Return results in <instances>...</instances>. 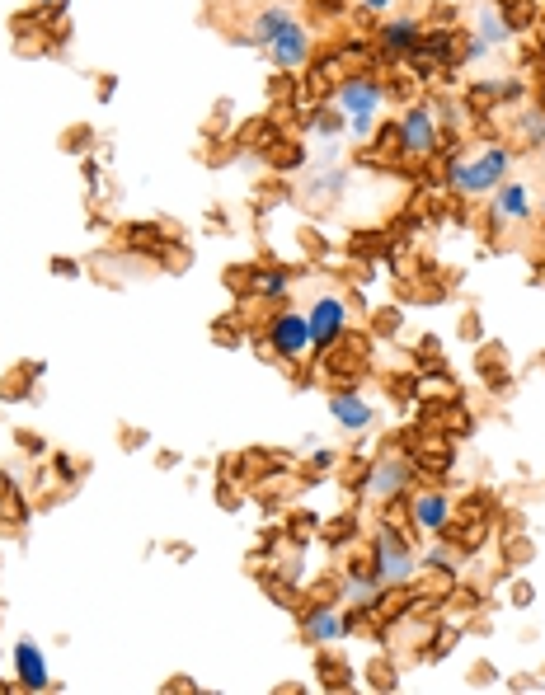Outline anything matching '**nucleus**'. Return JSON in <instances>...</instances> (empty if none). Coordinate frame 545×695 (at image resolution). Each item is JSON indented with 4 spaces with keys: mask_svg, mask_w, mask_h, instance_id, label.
<instances>
[{
    "mask_svg": "<svg viewBox=\"0 0 545 695\" xmlns=\"http://www.w3.org/2000/svg\"><path fill=\"white\" fill-rule=\"evenodd\" d=\"M386 80L372 76V71H348V76L334 85V109L343 113L348 123V137L367 141L381 123V109H386Z\"/></svg>",
    "mask_w": 545,
    "mask_h": 695,
    "instance_id": "nucleus-1",
    "label": "nucleus"
},
{
    "mask_svg": "<svg viewBox=\"0 0 545 695\" xmlns=\"http://www.w3.org/2000/svg\"><path fill=\"white\" fill-rule=\"evenodd\" d=\"M508 170H513V151L489 141L470 160H456V155L447 160V188L461 193V198H484V193H494L508 179Z\"/></svg>",
    "mask_w": 545,
    "mask_h": 695,
    "instance_id": "nucleus-2",
    "label": "nucleus"
},
{
    "mask_svg": "<svg viewBox=\"0 0 545 695\" xmlns=\"http://www.w3.org/2000/svg\"><path fill=\"white\" fill-rule=\"evenodd\" d=\"M414 573H419V550L405 541L400 526H381V531H376V555H372L376 587H381V592L405 587V583H414Z\"/></svg>",
    "mask_w": 545,
    "mask_h": 695,
    "instance_id": "nucleus-3",
    "label": "nucleus"
},
{
    "mask_svg": "<svg viewBox=\"0 0 545 695\" xmlns=\"http://www.w3.org/2000/svg\"><path fill=\"white\" fill-rule=\"evenodd\" d=\"M395 127H400V155L405 160H433L437 146H442V127H437L433 104H409Z\"/></svg>",
    "mask_w": 545,
    "mask_h": 695,
    "instance_id": "nucleus-4",
    "label": "nucleus"
},
{
    "mask_svg": "<svg viewBox=\"0 0 545 695\" xmlns=\"http://www.w3.org/2000/svg\"><path fill=\"white\" fill-rule=\"evenodd\" d=\"M306 325H311V353H334L348 334V301L343 296H320L311 301V315H306Z\"/></svg>",
    "mask_w": 545,
    "mask_h": 695,
    "instance_id": "nucleus-5",
    "label": "nucleus"
},
{
    "mask_svg": "<svg viewBox=\"0 0 545 695\" xmlns=\"http://www.w3.org/2000/svg\"><path fill=\"white\" fill-rule=\"evenodd\" d=\"M264 339H268V353L282 357V362H301V357L311 353V325H306L301 310H278L268 320Z\"/></svg>",
    "mask_w": 545,
    "mask_h": 695,
    "instance_id": "nucleus-6",
    "label": "nucleus"
},
{
    "mask_svg": "<svg viewBox=\"0 0 545 695\" xmlns=\"http://www.w3.org/2000/svg\"><path fill=\"white\" fill-rule=\"evenodd\" d=\"M268 52V62L278 66L282 76H296V71H306L311 66V57H315V38H311V29L301 24V19H292L287 29L273 38V43L264 47Z\"/></svg>",
    "mask_w": 545,
    "mask_h": 695,
    "instance_id": "nucleus-7",
    "label": "nucleus"
},
{
    "mask_svg": "<svg viewBox=\"0 0 545 695\" xmlns=\"http://www.w3.org/2000/svg\"><path fill=\"white\" fill-rule=\"evenodd\" d=\"M409 479H414V465L405 456H381L372 461V470L362 475V494L376 498V503H395V498L409 489Z\"/></svg>",
    "mask_w": 545,
    "mask_h": 695,
    "instance_id": "nucleus-8",
    "label": "nucleus"
},
{
    "mask_svg": "<svg viewBox=\"0 0 545 695\" xmlns=\"http://www.w3.org/2000/svg\"><path fill=\"white\" fill-rule=\"evenodd\" d=\"M423 24L414 15H395V19H381V29L372 33L376 47H381V57L386 62H400V57H414L423 47Z\"/></svg>",
    "mask_w": 545,
    "mask_h": 695,
    "instance_id": "nucleus-9",
    "label": "nucleus"
},
{
    "mask_svg": "<svg viewBox=\"0 0 545 695\" xmlns=\"http://www.w3.org/2000/svg\"><path fill=\"white\" fill-rule=\"evenodd\" d=\"M452 498L437 494V489H419L414 503H409V517H414V531L419 536H447L452 531Z\"/></svg>",
    "mask_w": 545,
    "mask_h": 695,
    "instance_id": "nucleus-10",
    "label": "nucleus"
},
{
    "mask_svg": "<svg viewBox=\"0 0 545 695\" xmlns=\"http://www.w3.org/2000/svg\"><path fill=\"white\" fill-rule=\"evenodd\" d=\"M292 19H296L292 5L268 0V5H259V10H254V19L245 24V33H240V43H245V47H268L282 29H287V24H292Z\"/></svg>",
    "mask_w": 545,
    "mask_h": 695,
    "instance_id": "nucleus-11",
    "label": "nucleus"
},
{
    "mask_svg": "<svg viewBox=\"0 0 545 695\" xmlns=\"http://www.w3.org/2000/svg\"><path fill=\"white\" fill-rule=\"evenodd\" d=\"M348 630H353V616H339L334 602H320L315 611H306V620H301L306 644H339V639H348Z\"/></svg>",
    "mask_w": 545,
    "mask_h": 695,
    "instance_id": "nucleus-12",
    "label": "nucleus"
},
{
    "mask_svg": "<svg viewBox=\"0 0 545 695\" xmlns=\"http://www.w3.org/2000/svg\"><path fill=\"white\" fill-rule=\"evenodd\" d=\"M489 212H494V221H513V226H527L531 221V188L517 184V179H503L499 188H494V202H489Z\"/></svg>",
    "mask_w": 545,
    "mask_h": 695,
    "instance_id": "nucleus-13",
    "label": "nucleus"
},
{
    "mask_svg": "<svg viewBox=\"0 0 545 695\" xmlns=\"http://www.w3.org/2000/svg\"><path fill=\"white\" fill-rule=\"evenodd\" d=\"M329 414H334V423L348 428V433H367V428H372V418H376V409L362 400L358 390H334V395H329Z\"/></svg>",
    "mask_w": 545,
    "mask_h": 695,
    "instance_id": "nucleus-14",
    "label": "nucleus"
},
{
    "mask_svg": "<svg viewBox=\"0 0 545 695\" xmlns=\"http://www.w3.org/2000/svg\"><path fill=\"white\" fill-rule=\"evenodd\" d=\"M15 677L24 691H47V686H52V681H47V658L33 639H19L15 644Z\"/></svg>",
    "mask_w": 545,
    "mask_h": 695,
    "instance_id": "nucleus-15",
    "label": "nucleus"
},
{
    "mask_svg": "<svg viewBox=\"0 0 545 695\" xmlns=\"http://www.w3.org/2000/svg\"><path fill=\"white\" fill-rule=\"evenodd\" d=\"M343 184H348V170H343V165H311V179H306V188H301V198L306 202H334Z\"/></svg>",
    "mask_w": 545,
    "mask_h": 695,
    "instance_id": "nucleus-16",
    "label": "nucleus"
},
{
    "mask_svg": "<svg viewBox=\"0 0 545 695\" xmlns=\"http://www.w3.org/2000/svg\"><path fill=\"white\" fill-rule=\"evenodd\" d=\"M513 24H508V15H503L499 5H484L480 15H475V33H470V38H475V43H484L489 47V52H494V47H503L508 43V38H513Z\"/></svg>",
    "mask_w": 545,
    "mask_h": 695,
    "instance_id": "nucleus-17",
    "label": "nucleus"
},
{
    "mask_svg": "<svg viewBox=\"0 0 545 695\" xmlns=\"http://www.w3.org/2000/svg\"><path fill=\"white\" fill-rule=\"evenodd\" d=\"M287 287H292L287 268H259L254 273V296L259 301H287Z\"/></svg>",
    "mask_w": 545,
    "mask_h": 695,
    "instance_id": "nucleus-18",
    "label": "nucleus"
},
{
    "mask_svg": "<svg viewBox=\"0 0 545 695\" xmlns=\"http://www.w3.org/2000/svg\"><path fill=\"white\" fill-rule=\"evenodd\" d=\"M372 137H376L372 160H395V155H400V127H395V123H386V127L376 123Z\"/></svg>",
    "mask_w": 545,
    "mask_h": 695,
    "instance_id": "nucleus-19",
    "label": "nucleus"
},
{
    "mask_svg": "<svg viewBox=\"0 0 545 695\" xmlns=\"http://www.w3.org/2000/svg\"><path fill=\"white\" fill-rule=\"evenodd\" d=\"M452 559H456L452 545H447V541H437V545H428V550L419 555V569H423V573H428V569H456Z\"/></svg>",
    "mask_w": 545,
    "mask_h": 695,
    "instance_id": "nucleus-20",
    "label": "nucleus"
},
{
    "mask_svg": "<svg viewBox=\"0 0 545 695\" xmlns=\"http://www.w3.org/2000/svg\"><path fill=\"white\" fill-rule=\"evenodd\" d=\"M522 137L531 141V146H541L545 141V113L536 109V113H522Z\"/></svg>",
    "mask_w": 545,
    "mask_h": 695,
    "instance_id": "nucleus-21",
    "label": "nucleus"
},
{
    "mask_svg": "<svg viewBox=\"0 0 545 695\" xmlns=\"http://www.w3.org/2000/svg\"><path fill=\"white\" fill-rule=\"evenodd\" d=\"M372 686H376V691H395V672H390L386 663H376L372 667Z\"/></svg>",
    "mask_w": 545,
    "mask_h": 695,
    "instance_id": "nucleus-22",
    "label": "nucleus"
},
{
    "mask_svg": "<svg viewBox=\"0 0 545 695\" xmlns=\"http://www.w3.org/2000/svg\"><path fill=\"white\" fill-rule=\"evenodd\" d=\"M531 597H536V592H531V583H513V606H517V611H527Z\"/></svg>",
    "mask_w": 545,
    "mask_h": 695,
    "instance_id": "nucleus-23",
    "label": "nucleus"
},
{
    "mask_svg": "<svg viewBox=\"0 0 545 695\" xmlns=\"http://www.w3.org/2000/svg\"><path fill=\"white\" fill-rule=\"evenodd\" d=\"M362 10H367V15H386L390 5H395V0H358Z\"/></svg>",
    "mask_w": 545,
    "mask_h": 695,
    "instance_id": "nucleus-24",
    "label": "nucleus"
},
{
    "mask_svg": "<svg viewBox=\"0 0 545 695\" xmlns=\"http://www.w3.org/2000/svg\"><path fill=\"white\" fill-rule=\"evenodd\" d=\"M470 681H475V686H489V681H494V672H489V667H475V677H470Z\"/></svg>",
    "mask_w": 545,
    "mask_h": 695,
    "instance_id": "nucleus-25",
    "label": "nucleus"
},
{
    "mask_svg": "<svg viewBox=\"0 0 545 695\" xmlns=\"http://www.w3.org/2000/svg\"><path fill=\"white\" fill-rule=\"evenodd\" d=\"M536 686H541L536 677H517V681H513V691H536Z\"/></svg>",
    "mask_w": 545,
    "mask_h": 695,
    "instance_id": "nucleus-26",
    "label": "nucleus"
},
{
    "mask_svg": "<svg viewBox=\"0 0 545 695\" xmlns=\"http://www.w3.org/2000/svg\"><path fill=\"white\" fill-rule=\"evenodd\" d=\"M38 5H43V10H47V5H62V0H38Z\"/></svg>",
    "mask_w": 545,
    "mask_h": 695,
    "instance_id": "nucleus-27",
    "label": "nucleus"
},
{
    "mask_svg": "<svg viewBox=\"0 0 545 695\" xmlns=\"http://www.w3.org/2000/svg\"><path fill=\"white\" fill-rule=\"evenodd\" d=\"M494 5H513V0H494Z\"/></svg>",
    "mask_w": 545,
    "mask_h": 695,
    "instance_id": "nucleus-28",
    "label": "nucleus"
}]
</instances>
